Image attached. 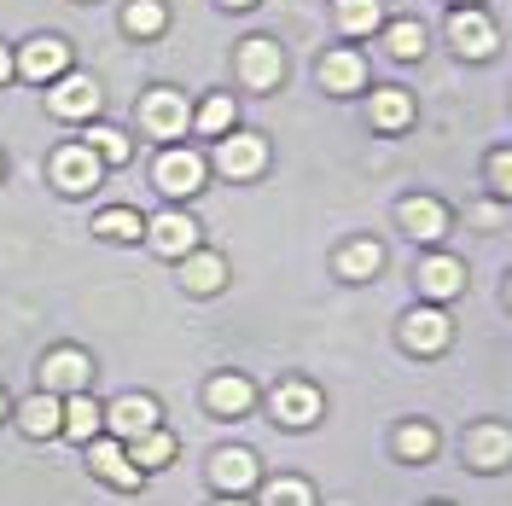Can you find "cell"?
<instances>
[{"mask_svg": "<svg viewBox=\"0 0 512 506\" xmlns=\"http://www.w3.org/2000/svg\"><path fill=\"white\" fill-rule=\"evenodd\" d=\"M239 82L256 88V94H274V88L286 82V53H280L274 35H251V41L239 47Z\"/></svg>", "mask_w": 512, "mask_h": 506, "instance_id": "6da1fadb", "label": "cell"}, {"mask_svg": "<svg viewBox=\"0 0 512 506\" xmlns=\"http://www.w3.org/2000/svg\"><path fill=\"white\" fill-rule=\"evenodd\" d=\"M152 181L169 198H192V192H204V158L187 152V146H163L158 163H152Z\"/></svg>", "mask_w": 512, "mask_h": 506, "instance_id": "7a4b0ae2", "label": "cell"}, {"mask_svg": "<svg viewBox=\"0 0 512 506\" xmlns=\"http://www.w3.org/2000/svg\"><path fill=\"white\" fill-rule=\"evenodd\" d=\"M256 483H262V460L251 448H216L210 454V489L216 495H245Z\"/></svg>", "mask_w": 512, "mask_h": 506, "instance_id": "3957f363", "label": "cell"}, {"mask_svg": "<svg viewBox=\"0 0 512 506\" xmlns=\"http://www.w3.org/2000/svg\"><path fill=\"white\" fill-rule=\"evenodd\" d=\"M448 41L460 47V59H489L495 53V18L483 12V6H454V18H448Z\"/></svg>", "mask_w": 512, "mask_h": 506, "instance_id": "277c9868", "label": "cell"}, {"mask_svg": "<svg viewBox=\"0 0 512 506\" xmlns=\"http://www.w3.org/2000/svg\"><path fill=\"white\" fill-rule=\"evenodd\" d=\"M262 163H268V140L262 134H222L216 140V169L227 181H256Z\"/></svg>", "mask_w": 512, "mask_h": 506, "instance_id": "5b68a950", "label": "cell"}, {"mask_svg": "<svg viewBox=\"0 0 512 506\" xmlns=\"http://www.w3.org/2000/svg\"><path fill=\"white\" fill-rule=\"evenodd\" d=\"M94 384V361L82 355V349H53L47 361H41V390L47 396H76V390H88Z\"/></svg>", "mask_w": 512, "mask_h": 506, "instance_id": "8992f818", "label": "cell"}, {"mask_svg": "<svg viewBox=\"0 0 512 506\" xmlns=\"http://www.w3.org/2000/svg\"><path fill=\"white\" fill-rule=\"evenodd\" d=\"M460 454L472 472H501V466H512V431L507 425H472L460 437Z\"/></svg>", "mask_w": 512, "mask_h": 506, "instance_id": "52a82bcc", "label": "cell"}, {"mask_svg": "<svg viewBox=\"0 0 512 506\" xmlns=\"http://www.w3.org/2000/svg\"><path fill=\"white\" fill-rule=\"evenodd\" d=\"M105 431H111L117 443H134V437L158 431V402H152V396H140V390H128L123 402H111V408H105Z\"/></svg>", "mask_w": 512, "mask_h": 506, "instance_id": "ba28073f", "label": "cell"}, {"mask_svg": "<svg viewBox=\"0 0 512 506\" xmlns=\"http://www.w3.org/2000/svg\"><path fill=\"white\" fill-rule=\"evenodd\" d=\"M146 239H152V251H163V256H192L198 251V222H192L187 210H163V216H152L146 222Z\"/></svg>", "mask_w": 512, "mask_h": 506, "instance_id": "9c48e42d", "label": "cell"}, {"mask_svg": "<svg viewBox=\"0 0 512 506\" xmlns=\"http://www.w3.org/2000/svg\"><path fill=\"white\" fill-rule=\"evenodd\" d=\"M140 123H146V134H158V140L187 134V99L175 94V88H152V94L140 99Z\"/></svg>", "mask_w": 512, "mask_h": 506, "instance_id": "30bf717a", "label": "cell"}, {"mask_svg": "<svg viewBox=\"0 0 512 506\" xmlns=\"http://www.w3.org/2000/svg\"><path fill=\"white\" fill-rule=\"evenodd\" d=\"M448 338H454V326L443 309H414L402 320V349H414V355H443Z\"/></svg>", "mask_w": 512, "mask_h": 506, "instance_id": "8fae6325", "label": "cell"}, {"mask_svg": "<svg viewBox=\"0 0 512 506\" xmlns=\"http://www.w3.org/2000/svg\"><path fill=\"white\" fill-rule=\"evenodd\" d=\"M204 402H210L216 419H245V413L256 408V384L245 379V373H222V379L204 384Z\"/></svg>", "mask_w": 512, "mask_h": 506, "instance_id": "7c38bea8", "label": "cell"}, {"mask_svg": "<svg viewBox=\"0 0 512 506\" xmlns=\"http://www.w3.org/2000/svg\"><path fill=\"white\" fill-rule=\"evenodd\" d=\"M47 105L59 111V117H94L99 111V82L94 76H76V70H64L59 82H53V94H47Z\"/></svg>", "mask_w": 512, "mask_h": 506, "instance_id": "4fadbf2b", "label": "cell"}, {"mask_svg": "<svg viewBox=\"0 0 512 506\" xmlns=\"http://www.w3.org/2000/svg\"><path fill=\"white\" fill-rule=\"evenodd\" d=\"M396 216H402V227H408V239H425V245L448 233V204H443V198H431V192L402 198V210H396Z\"/></svg>", "mask_w": 512, "mask_h": 506, "instance_id": "5bb4252c", "label": "cell"}, {"mask_svg": "<svg viewBox=\"0 0 512 506\" xmlns=\"http://www.w3.org/2000/svg\"><path fill=\"white\" fill-rule=\"evenodd\" d=\"M18 70H24L30 82H59L64 70H70V41H59V35H35L30 47H24V59H18Z\"/></svg>", "mask_w": 512, "mask_h": 506, "instance_id": "9a60e30c", "label": "cell"}, {"mask_svg": "<svg viewBox=\"0 0 512 506\" xmlns=\"http://www.w3.org/2000/svg\"><path fill=\"white\" fill-rule=\"evenodd\" d=\"M274 419L280 425H291V431H309L320 419V390L315 384H303V379H291L274 390Z\"/></svg>", "mask_w": 512, "mask_h": 506, "instance_id": "2e32d148", "label": "cell"}, {"mask_svg": "<svg viewBox=\"0 0 512 506\" xmlns=\"http://www.w3.org/2000/svg\"><path fill=\"white\" fill-rule=\"evenodd\" d=\"M99 175H105V163H99L88 146H59V152H53V181H59L64 192L99 187Z\"/></svg>", "mask_w": 512, "mask_h": 506, "instance_id": "e0dca14e", "label": "cell"}, {"mask_svg": "<svg viewBox=\"0 0 512 506\" xmlns=\"http://www.w3.org/2000/svg\"><path fill=\"white\" fill-rule=\"evenodd\" d=\"M419 291L431 297V303H448V297H460L466 291V262H454V256H425L414 268Z\"/></svg>", "mask_w": 512, "mask_h": 506, "instance_id": "ac0fdd59", "label": "cell"}, {"mask_svg": "<svg viewBox=\"0 0 512 506\" xmlns=\"http://www.w3.org/2000/svg\"><path fill=\"white\" fill-rule=\"evenodd\" d=\"M320 88H326V94H361V88H367V59H361L355 47L326 53V59H320Z\"/></svg>", "mask_w": 512, "mask_h": 506, "instance_id": "d6986e66", "label": "cell"}, {"mask_svg": "<svg viewBox=\"0 0 512 506\" xmlns=\"http://www.w3.org/2000/svg\"><path fill=\"white\" fill-rule=\"evenodd\" d=\"M59 431L64 437H76V443H94L99 431H105V408H99L88 390H76V396H64L59 402Z\"/></svg>", "mask_w": 512, "mask_h": 506, "instance_id": "ffe728a7", "label": "cell"}, {"mask_svg": "<svg viewBox=\"0 0 512 506\" xmlns=\"http://www.w3.org/2000/svg\"><path fill=\"white\" fill-rule=\"evenodd\" d=\"M88 466H94L111 489H134V483H140V472H134V460H128V448L117 443V437H94V443H88Z\"/></svg>", "mask_w": 512, "mask_h": 506, "instance_id": "44dd1931", "label": "cell"}, {"mask_svg": "<svg viewBox=\"0 0 512 506\" xmlns=\"http://www.w3.org/2000/svg\"><path fill=\"white\" fill-rule=\"evenodd\" d=\"M367 123L384 128V134H402V128L414 123V99H408V88H373Z\"/></svg>", "mask_w": 512, "mask_h": 506, "instance_id": "7402d4cb", "label": "cell"}, {"mask_svg": "<svg viewBox=\"0 0 512 506\" xmlns=\"http://www.w3.org/2000/svg\"><path fill=\"white\" fill-rule=\"evenodd\" d=\"M181 285H187L192 297H210V291H222V285H227V262L216 251L181 256Z\"/></svg>", "mask_w": 512, "mask_h": 506, "instance_id": "603a6c76", "label": "cell"}, {"mask_svg": "<svg viewBox=\"0 0 512 506\" xmlns=\"http://www.w3.org/2000/svg\"><path fill=\"white\" fill-rule=\"evenodd\" d=\"M12 413H18V431L35 437V443H41V437H59V396L41 390V396H30L24 408H12Z\"/></svg>", "mask_w": 512, "mask_h": 506, "instance_id": "cb8c5ba5", "label": "cell"}, {"mask_svg": "<svg viewBox=\"0 0 512 506\" xmlns=\"http://www.w3.org/2000/svg\"><path fill=\"white\" fill-rule=\"evenodd\" d=\"M128 448V460H134V472H163L169 460H175V437L169 431H146V437H134V443H123Z\"/></svg>", "mask_w": 512, "mask_h": 506, "instance_id": "d4e9b609", "label": "cell"}, {"mask_svg": "<svg viewBox=\"0 0 512 506\" xmlns=\"http://www.w3.org/2000/svg\"><path fill=\"white\" fill-rule=\"evenodd\" d=\"M379 268H384L379 239H355V245H344V256H338V274H344V280H373Z\"/></svg>", "mask_w": 512, "mask_h": 506, "instance_id": "484cf974", "label": "cell"}, {"mask_svg": "<svg viewBox=\"0 0 512 506\" xmlns=\"http://www.w3.org/2000/svg\"><path fill=\"white\" fill-rule=\"evenodd\" d=\"M256 506H315V489H309L303 477H268L262 495H256Z\"/></svg>", "mask_w": 512, "mask_h": 506, "instance_id": "4316f807", "label": "cell"}, {"mask_svg": "<svg viewBox=\"0 0 512 506\" xmlns=\"http://www.w3.org/2000/svg\"><path fill=\"white\" fill-rule=\"evenodd\" d=\"M384 24L379 0H338V30L344 35H373Z\"/></svg>", "mask_w": 512, "mask_h": 506, "instance_id": "83f0119b", "label": "cell"}, {"mask_svg": "<svg viewBox=\"0 0 512 506\" xmlns=\"http://www.w3.org/2000/svg\"><path fill=\"white\" fill-rule=\"evenodd\" d=\"M128 35H140V41H152V35H163V24H169V6L163 0H134L123 12Z\"/></svg>", "mask_w": 512, "mask_h": 506, "instance_id": "f1b7e54d", "label": "cell"}, {"mask_svg": "<svg viewBox=\"0 0 512 506\" xmlns=\"http://www.w3.org/2000/svg\"><path fill=\"white\" fill-rule=\"evenodd\" d=\"M94 233L117 239V245H134V239L146 233V222H140V210H99V216H94Z\"/></svg>", "mask_w": 512, "mask_h": 506, "instance_id": "f546056e", "label": "cell"}, {"mask_svg": "<svg viewBox=\"0 0 512 506\" xmlns=\"http://www.w3.org/2000/svg\"><path fill=\"white\" fill-rule=\"evenodd\" d=\"M396 454L425 466V460L437 454V425H425V419H419V425H402V431H396Z\"/></svg>", "mask_w": 512, "mask_h": 506, "instance_id": "4dcf8cb0", "label": "cell"}, {"mask_svg": "<svg viewBox=\"0 0 512 506\" xmlns=\"http://www.w3.org/2000/svg\"><path fill=\"white\" fill-rule=\"evenodd\" d=\"M384 41H390L396 59H419L425 53V24L419 18H396V24H384Z\"/></svg>", "mask_w": 512, "mask_h": 506, "instance_id": "1f68e13d", "label": "cell"}, {"mask_svg": "<svg viewBox=\"0 0 512 506\" xmlns=\"http://www.w3.org/2000/svg\"><path fill=\"white\" fill-rule=\"evenodd\" d=\"M227 128H233V99L227 94L204 99V105H198V134H216V140H222Z\"/></svg>", "mask_w": 512, "mask_h": 506, "instance_id": "d6a6232c", "label": "cell"}, {"mask_svg": "<svg viewBox=\"0 0 512 506\" xmlns=\"http://www.w3.org/2000/svg\"><path fill=\"white\" fill-rule=\"evenodd\" d=\"M88 152H94L99 163H128V152H134V146L123 140V128H94V140H88Z\"/></svg>", "mask_w": 512, "mask_h": 506, "instance_id": "836d02e7", "label": "cell"}, {"mask_svg": "<svg viewBox=\"0 0 512 506\" xmlns=\"http://www.w3.org/2000/svg\"><path fill=\"white\" fill-rule=\"evenodd\" d=\"M489 187H495V198H512V146L489 152Z\"/></svg>", "mask_w": 512, "mask_h": 506, "instance_id": "e575fe53", "label": "cell"}, {"mask_svg": "<svg viewBox=\"0 0 512 506\" xmlns=\"http://www.w3.org/2000/svg\"><path fill=\"white\" fill-rule=\"evenodd\" d=\"M12 70H18V59H12V53H6V47H0V82H6V76H12Z\"/></svg>", "mask_w": 512, "mask_h": 506, "instance_id": "d590c367", "label": "cell"}, {"mask_svg": "<svg viewBox=\"0 0 512 506\" xmlns=\"http://www.w3.org/2000/svg\"><path fill=\"white\" fill-rule=\"evenodd\" d=\"M222 6H233V12H245V6H256V0H222Z\"/></svg>", "mask_w": 512, "mask_h": 506, "instance_id": "8d00e7d4", "label": "cell"}, {"mask_svg": "<svg viewBox=\"0 0 512 506\" xmlns=\"http://www.w3.org/2000/svg\"><path fill=\"white\" fill-rule=\"evenodd\" d=\"M222 506H245V495H222Z\"/></svg>", "mask_w": 512, "mask_h": 506, "instance_id": "74e56055", "label": "cell"}, {"mask_svg": "<svg viewBox=\"0 0 512 506\" xmlns=\"http://www.w3.org/2000/svg\"><path fill=\"white\" fill-rule=\"evenodd\" d=\"M6 413H12V402H6V390H0V419H6Z\"/></svg>", "mask_w": 512, "mask_h": 506, "instance_id": "f35d334b", "label": "cell"}, {"mask_svg": "<svg viewBox=\"0 0 512 506\" xmlns=\"http://www.w3.org/2000/svg\"><path fill=\"white\" fill-rule=\"evenodd\" d=\"M454 6H483V0H454Z\"/></svg>", "mask_w": 512, "mask_h": 506, "instance_id": "ab89813d", "label": "cell"}, {"mask_svg": "<svg viewBox=\"0 0 512 506\" xmlns=\"http://www.w3.org/2000/svg\"><path fill=\"white\" fill-rule=\"evenodd\" d=\"M507 303H512V280H507Z\"/></svg>", "mask_w": 512, "mask_h": 506, "instance_id": "60d3db41", "label": "cell"}, {"mask_svg": "<svg viewBox=\"0 0 512 506\" xmlns=\"http://www.w3.org/2000/svg\"><path fill=\"white\" fill-rule=\"evenodd\" d=\"M437 506H448V501H437Z\"/></svg>", "mask_w": 512, "mask_h": 506, "instance_id": "b9f144b4", "label": "cell"}]
</instances>
